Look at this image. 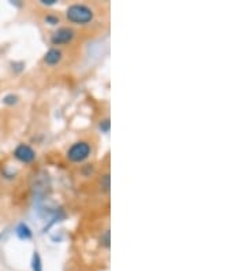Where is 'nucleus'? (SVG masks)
I'll return each instance as SVG.
<instances>
[{
  "label": "nucleus",
  "instance_id": "nucleus-7",
  "mask_svg": "<svg viewBox=\"0 0 246 271\" xmlns=\"http://www.w3.org/2000/svg\"><path fill=\"white\" fill-rule=\"evenodd\" d=\"M31 269H33V271H43V264H41V257H40L39 252H34L33 254Z\"/></svg>",
  "mask_w": 246,
  "mask_h": 271
},
{
  "label": "nucleus",
  "instance_id": "nucleus-5",
  "mask_svg": "<svg viewBox=\"0 0 246 271\" xmlns=\"http://www.w3.org/2000/svg\"><path fill=\"white\" fill-rule=\"evenodd\" d=\"M61 60H62V52L61 50H58V48H51V50L46 53V56H44V62H46V65H49V66H55V65H58Z\"/></svg>",
  "mask_w": 246,
  "mask_h": 271
},
{
  "label": "nucleus",
  "instance_id": "nucleus-11",
  "mask_svg": "<svg viewBox=\"0 0 246 271\" xmlns=\"http://www.w3.org/2000/svg\"><path fill=\"white\" fill-rule=\"evenodd\" d=\"M16 102V96H14V95H10V96H6L4 98V103L6 104H14Z\"/></svg>",
  "mask_w": 246,
  "mask_h": 271
},
{
  "label": "nucleus",
  "instance_id": "nucleus-12",
  "mask_svg": "<svg viewBox=\"0 0 246 271\" xmlns=\"http://www.w3.org/2000/svg\"><path fill=\"white\" fill-rule=\"evenodd\" d=\"M55 0H43V4H54Z\"/></svg>",
  "mask_w": 246,
  "mask_h": 271
},
{
  "label": "nucleus",
  "instance_id": "nucleus-6",
  "mask_svg": "<svg viewBox=\"0 0 246 271\" xmlns=\"http://www.w3.org/2000/svg\"><path fill=\"white\" fill-rule=\"evenodd\" d=\"M16 236L21 240H29V238H31V227L26 225V223H19L18 227H16Z\"/></svg>",
  "mask_w": 246,
  "mask_h": 271
},
{
  "label": "nucleus",
  "instance_id": "nucleus-3",
  "mask_svg": "<svg viewBox=\"0 0 246 271\" xmlns=\"http://www.w3.org/2000/svg\"><path fill=\"white\" fill-rule=\"evenodd\" d=\"M74 36H76V33H74L73 29H70V28H61V29H58L52 34L51 43L54 45L67 44V43H70L74 38Z\"/></svg>",
  "mask_w": 246,
  "mask_h": 271
},
{
  "label": "nucleus",
  "instance_id": "nucleus-9",
  "mask_svg": "<svg viewBox=\"0 0 246 271\" xmlns=\"http://www.w3.org/2000/svg\"><path fill=\"white\" fill-rule=\"evenodd\" d=\"M46 21L51 23V25H56V23L59 22V18L58 17H52V15H46Z\"/></svg>",
  "mask_w": 246,
  "mask_h": 271
},
{
  "label": "nucleus",
  "instance_id": "nucleus-8",
  "mask_svg": "<svg viewBox=\"0 0 246 271\" xmlns=\"http://www.w3.org/2000/svg\"><path fill=\"white\" fill-rule=\"evenodd\" d=\"M100 186L103 188L104 192H108V190H109V174H106V175L101 177Z\"/></svg>",
  "mask_w": 246,
  "mask_h": 271
},
{
  "label": "nucleus",
  "instance_id": "nucleus-10",
  "mask_svg": "<svg viewBox=\"0 0 246 271\" xmlns=\"http://www.w3.org/2000/svg\"><path fill=\"white\" fill-rule=\"evenodd\" d=\"M100 129L103 132H106L107 133L108 130H109V119H104L103 122L100 123Z\"/></svg>",
  "mask_w": 246,
  "mask_h": 271
},
{
  "label": "nucleus",
  "instance_id": "nucleus-2",
  "mask_svg": "<svg viewBox=\"0 0 246 271\" xmlns=\"http://www.w3.org/2000/svg\"><path fill=\"white\" fill-rule=\"evenodd\" d=\"M91 152H92V150H91L89 144L85 143V141H79V143L73 144L70 147L69 151H67V158L74 163H79V162L89 158Z\"/></svg>",
  "mask_w": 246,
  "mask_h": 271
},
{
  "label": "nucleus",
  "instance_id": "nucleus-4",
  "mask_svg": "<svg viewBox=\"0 0 246 271\" xmlns=\"http://www.w3.org/2000/svg\"><path fill=\"white\" fill-rule=\"evenodd\" d=\"M14 156L22 163H31L36 159V152L26 144H19L14 151Z\"/></svg>",
  "mask_w": 246,
  "mask_h": 271
},
{
  "label": "nucleus",
  "instance_id": "nucleus-1",
  "mask_svg": "<svg viewBox=\"0 0 246 271\" xmlns=\"http://www.w3.org/2000/svg\"><path fill=\"white\" fill-rule=\"evenodd\" d=\"M66 17H67L70 22L85 25V23H89L93 19V11L85 4H73L67 8Z\"/></svg>",
  "mask_w": 246,
  "mask_h": 271
}]
</instances>
